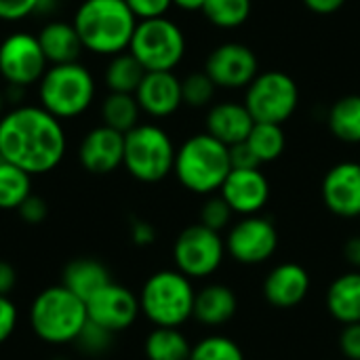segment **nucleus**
<instances>
[{
    "label": "nucleus",
    "mask_w": 360,
    "mask_h": 360,
    "mask_svg": "<svg viewBox=\"0 0 360 360\" xmlns=\"http://www.w3.org/2000/svg\"><path fill=\"white\" fill-rule=\"evenodd\" d=\"M232 217H234V211L230 209V205L217 194H211L205 202H202V209H200V221L202 226H207L209 230H215V232H224L226 228L232 226Z\"/></svg>",
    "instance_id": "72a5a7b5"
},
{
    "label": "nucleus",
    "mask_w": 360,
    "mask_h": 360,
    "mask_svg": "<svg viewBox=\"0 0 360 360\" xmlns=\"http://www.w3.org/2000/svg\"><path fill=\"white\" fill-rule=\"evenodd\" d=\"M143 76H146V70L141 68V63L129 51H124L120 55L110 57L105 72H103V82L110 89V93L135 95Z\"/></svg>",
    "instance_id": "a878e982"
},
{
    "label": "nucleus",
    "mask_w": 360,
    "mask_h": 360,
    "mask_svg": "<svg viewBox=\"0 0 360 360\" xmlns=\"http://www.w3.org/2000/svg\"><path fill=\"white\" fill-rule=\"evenodd\" d=\"M129 53L146 72H173L186 55V36L169 17L139 21Z\"/></svg>",
    "instance_id": "6e6552de"
},
{
    "label": "nucleus",
    "mask_w": 360,
    "mask_h": 360,
    "mask_svg": "<svg viewBox=\"0 0 360 360\" xmlns=\"http://www.w3.org/2000/svg\"><path fill=\"white\" fill-rule=\"evenodd\" d=\"M205 74L219 89H247L259 74V61L247 44L224 42L209 53Z\"/></svg>",
    "instance_id": "ddd939ff"
},
{
    "label": "nucleus",
    "mask_w": 360,
    "mask_h": 360,
    "mask_svg": "<svg viewBox=\"0 0 360 360\" xmlns=\"http://www.w3.org/2000/svg\"><path fill=\"white\" fill-rule=\"evenodd\" d=\"M110 283L112 281H110L108 268L101 262L91 259V257H80V259L70 262L61 276V285L70 289L74 295H78L84 304Z\"/></svg>",
    "instance_id": "b1692460"
},
{
    "label": "nucleus",
    "mask_w": 360,
    "mask_h": 360,
    "mask_svg": "<svg viewBox=\"0 0 360 360\" xmlns=\"http://www.w3.org/2000/svg\"><path fill=\"white\" fill-rule=\"evenodd\" d=\"M329 129L344 143H360V95H346L329 110Z\"/></svg>",
    "instance_id": "cd10ccee"
},
{
    "label": "nucleus",
    "mask_w": 360,
    "mask_h": 360,
    "mask_svg": "<svg viewBox=\"0 0 360 360\" xmlns=\"http://www.w3.org/2000/svg\"><path fill=\"white\" fill-rule=\"evenodd\" d=\"M135 99L143 114L152 118H169L181 105V80L173 72H146L135 91Z\"/></svg>",
    "instance_id": "a211bd4d"
},
{
    "label": "nucleus",
    "mask_w": 360,
    "mask_h": 360,
    "mask_svg": "<svg viewBox=\"0 0 360 360\" xmlns=\"http://www.w3.org/2000/svg\"><path fill=\"white\" fill-rule=\"evenodd\" d=\"M310 274L295 262H285L272 268L264 281V295L274 308H295L310 293Z\"/></svg>",
    "instance_id": "6ab92c4d"
},
{
    "label": "nucleus",
    "mask_w": 360,
    "mask_h": 360,
    "mask_svg": "<svg viewBox=\"0 0 360 360\" xmlns=\"http://www.w3.org/2000/svg\"><path fill=\"white\" fill-rule=\"evenodd\" d=\"M72 23L84 51L114 57L129 51L139 21L124 0H82Z\"/></svg>",
    "instance_id": "f03ea898"
},
{
    "label": "nucleus",
    "mask_w": 360,
    "mask_h": 360,
    "mask_svg": "<svg viewBox=\"0 0 360 360\" xmlns=\"http://www.w3.org/2000/svg\"><path fill=\"white\" fill-rule=\"evenodd\" d=\"M148 360H190L192 344L173 327H156L143 344Z\"/></svg>",
    "instance_id": "393cba45"
},
{
    "label": "nucleus",
    "mask_w": 360,
    "mask_h": 360,
    "mask_svg": "<svg viewBox=\"0 0 360 360\" xmlns=\"http://www.w3.org/2000/svg\"><path fill=\"white\" fill-rule=\"evenodd\" d=\"M86 314L91 323L116 335L129 329L141 314L139 297L131 289L110 283L99 289L91 300H86Z\"/></svg>",
    "instance_id": "4468645a"
},
{
    "label": "nucleus",
    "mask_w": 360,
    "mask_h": 360,
    "mask_svg": "<svg viewBox=\"0 0 360 360\" xmlns=\"http://www.w3.org/2000/svg\"><path fill=\"white\" fill-rule=\"evenodd\" d=\"M230 171L228 146L209 133L192 135L177 148L173 173L188 192L211 196L221 190Z\"/></svg>",
    "instance_id": "7ed1b4c3"
},
{
    "label": "nucleus",
    "mask_w": 360,
    "mask_h": 360,
    "mask_svg": "<svg viewBox=\"0 0 360 360\" xmlns=\"http://www.w3.org/2000/svg\"><path fill=\"white\" fill-rule=\"evenodd\" d=\"M63 122L42 105H15L0 118V158L30 175L57 169L65 156Z\"/></svg>",
    "instance_id": "f257e3e1"
},
{
    "label": "nucleus",
    "mask_w": 360,
    "mask_h": 360,
    "mask_svg": "<svg viewBox=\"0 0 360 360\" xmlns=\"http://www.w3.org/2000/svg\"><path fill=\"white\" fill-rule=\"evenodd\" d=\"M340 350L344 359L360 360V323L344 325L340 333Z\"/></svg>",
    "instance_id": "58836bf2"
},
{
    "label": "nucleus",
    "mask_w": 360,
    "mask_h": 360,
    "mask_svg": "<svg viewBox=\"0 0 360 360\" xmlns=\"http://www.w3.org/2000/svg\"><path fill=\"white\" fill-rule=\"evenodd\" d=\"M304 4L316 15H331L340 11L346 4V0H304Z\"/></svg>",
    "instance_id": "c03bdc74"
},
{
    "label": "nucleus",
    "mask_w": 360,
    "mask_h": 360,
    "mask_svg": "<svg viewBox=\"0 0 360 360\" xmlns=\"http://www.w3.org/2000/svg\"><path fill=\"white\" fill-rule=\"evenodd\" d=\"M215 82L205 74V72H194L188 74L181 80V97L184 103L190 108H205L211 103L213 95H215Z\"/></svg>",
    "instance_id": "473e14b6"
},
{
    "label": "nucleus",
    "mask_w": 360,
    "mask_h": 360,
    "mask_svg": "<svg viewBox=\"0 0 360 360\" xmlns=\"http://www.w3.org/2000/svg\"><path fill=\"white\" fill-rule=\"evenodd\" d=\"M278 249V230L266 215L240 217L228 228L226 253L243 266H259Z\"/></svg>",
    "instance_id": "f8f14e48"
},
{
    "label": "nucleus",
    "mask_w": 360,
    "mask_h": 360,
    "mask_svg": "<svg viewBox=\"0 0 360 360\" xmlns=\"http://www.w3.org/2000/svg\"><path fill=\"white\" fill-rule=\"evenodd\" d=\"M141 108L131 93H108L105 99L101 101V120L105 127L118 131V133H129L139 124Z\"/></svg>",
    "instance_id": "bb28decb"
},
{
    "label": "nucleus",
    "mask_w": 360,
    "mask_h": 360,
    "mask_svg": "<svg viewBox=\"0 0 360 360\" xmlns=\"http://www.w3.org/2000/svg\"><path fill=\"white\" fill-rule=\"evenodd\" d=\"M226 257V240L219 232L202 224L188 226L173 243V262L190 281L207 278L219 270Z\"/></svg>",
    "instance_id": "1a4fd4ad"
},
{
    "label": "nucleus",
    "mask_w": 360,
    "mask_h": 360,
    "mask_svg": "<svg viewBox=\"0 0 360 360\" xmlns=\"http://www.w3.org/2000/svg\"><path fill=\"white\" fill-rule=\"evenodd\" d=\"M46 70L49 61L34 34L13 32L0 42V78L6 86L27 89L38 84Z\"/></svg>",
    "instance_id": "9b49d317"
},
{
    "label": "nucleus",
    "mask_w": 360,
    "mask_h": 360,
    "mask_svg": "<svg viewBox=\"0 0 360 360\" xmlns=\"http://www.w3.org/2000/svg\"><path fill=\"white\" fill-rule=\"evenodd\" d=\"M344 257L346 262L354 268V270H360V234H354L346 240L344 245Z\"/></svg>",
    "instance_id": "a18cd8bd"
},
{
    "label": "nucleus",
    "mask_w": 360,
    "mask_h": 360,
    "mask_svg": "<svg viewBox=\"0 0 360 360\" xmlns=\"http://www.w3.org/2000/svg\"><path fill=\"white\" fill-rule=\"evenodd\" d=\"M131 240L137 247H150L156 240V228L150 221L143 219H135L131 224Z\"/></svg>",
    "instance_id": "79ce46f5"
},
{
    "label": "nucleus",
    "mask_w": 360,
    "mask_h": 360,
    "mask_svg": "<svg viewBox=\"0 0 360 360\" xmlns=\"http://www.w3.org/2000/svg\"><path fill=\"white\" fill-rule=\"evenodd\" d=\"M300 103V89L285 72H264L247 86L245 105L255 122L283 124Z\"/></svg>",
    "instance_id": "9d476101"
},
{
    "label": "nucleus",
    "mask_w": 360,
    "mask_h": 360,
    "mask_svg": "<svg viewBox=\"0 0 360 360\" xmlns=\"http://www.w3.org/2000/svg\"><path fill=\"white\" fill-rule=\"evenodd\" d=\"M78 160L82 169L93 175H108L116 171L124 160V133L105 124L93 127L78 146Z\"/></svg>",
    "instance_id": "f3484780"
},
{
    "label": "nucleus",
    "mask_w": 360,
    "mask_h": 360,
    "mask_svg": "<svg viewBox=\"0 0 360 360\" xmlns=\"http://www.w3.org/2000/svg\"><path fill=\"white\" fill-rule=\"evenodd\" d=\"M17 211H19V215H21V219H23L25 224L36 226V224H42V221L46 219V215H49V205L44 202V198H40V196H36V194H30Z\"/></svg>",
    "instance_id": "4c0bfd02"
},
{
    "label": "nucleus",
    "mask_w": 360,
    "mask_h": 360,
    "mask_svg": "<svg viewBox=\"0 0 360 360\" xmlns=\"http://www.w3.org/2000/svg\"><path fill=\"white\" fill-rule=\"evenodd\" d=\"M97 93L95 76L80 61L49 65L38 82V105L63 120L82 116Z\"/></svg>",
    "instance_id": "39448f33"
},
{
    "label": "nucleus",
    "mask_w": 360,
    "mask_h": 360,
    "mask_svg": "<svg viewBox=\"0 0 360 360\" xmlns=\"http://www.w3.org/2000/svg\"><path fill=\"white\" fill-rule=\"evenodd\" d=\"M36 38L40 42V49L49 61V65H61V63L78 61L80 53L84 51L72 21L53 19L40 27Z\"/></svg>",
    "instance_id": "412c9836"
},
{
    "label": "nucleus",
    "mask_w": 360,
    "mask_h": 360,
    "mask_svg": "<svg viewBox=\"0 0 360 360\" xmlns=\"http://www.w3.org/2000/svg\"><path fill=\"white\" fill-rule=\"evenodd\" d=\"M4 101H6V97H4V89L0 86V118H2V114H4Z\"/></svg>",
    "instance_id": "de8ad7c7"
},
{
    "label": "nucleus",
    "mask_w": 360,
    "mask_h": 360,
    "mask_svg": "<svg viewBox=\"0 0 360 360\" xmlns=\"http://www.w3.org/2000/svg\"><path fill=\"white\" fill-rule=\"evenodd\" d=\"M327 310L340 325L360 323V270L338 276L327 289Z\"/></svg>",
    "instance_id": "5701e85b"
},
{
    "label": "nucleus",
    "mask_w": 360,
    "mask_h": 360,
    "mask_svg": "<svg viewBox=\"0 0 360 360\" xmlns=\"http://www.w3.org/2000/svg\"><path fill=\"white\" fill-rule=\"evenodd\" d=\"M253 127L255 120L245 103H234V101L217 103L207 114V133L228 148L247 141Z\"/></svg>",
    "instance_id": "aec40b11"
},
{
    "label": "nucleus",
    "mask_w": 360,
    "mask_h": 360,
    "mask_svg": "<svg viewBox=\"0 0 360 360\" xmlns=\"http://www.w3.org/2000/svg\"><path fill=\"white\" fill-rule=\"evenodd\" d=\"M190 360H245V352L232 338L207 335L192 346Z\"/></svg>",
    "instance_id": "2f4dec72"
},
{
    "label": "nucleus",
    "mask_w": 360,
    "mask_h": 360,
    "mask_svg": "<svg viewBox=\"0 0 360 360\" xmlns=\"http://www.w3.org/2000/svg\"><path fill=\"white\" fill-rule=\"evenodd\" d=\"M196 289L179 270L154 272L141 287L139 308L154 327L179 329L194 316Z\"/></svg>",
    "instance_id": "423d86ee"
},
{
    "label": "nucleus",
    "mask_w": 360,
    "mask_h": 360,
    "mask_svg": "<svg viewBox=\"0 0 360 360\" xmlns=\"http://www.w3.org/2000/svg\"><path fill=\"white\" fill-rule=\"evenodd\" d=\"M247 143L251 146V150L255 152V156L259 158V162H272L276 160L283 152H285V131L281 124H272V122H255V127L251 129Z\"/></svg>",
    "instance_id": "c756f323"
},
{
    "label": "nucleus",
    "mask_w": 360,
    "mask_h": 360,
    "mask_svg": "<svg viewBox=\"0 0 360 360\" xmlns=\"http://www.w3.org/2000/svg\"><path fill=\"white\" fill-rule=\"evenodd\" d=\"M40 0H0V21L17 23L32 15H38Z\"/></svg>",
    "instance_id": "c9c22d12"
},
{
    "label": "nucleus",
    "mask_w": 360,
    "mask_h": 360,
    "mask_svg": "<svg viewBox=\"0 0 360 360\" xmlns=\"http://www.w3.org/2000/svg\"><path fill=\"white\" fill-rule=\"evenodd\" d=\"M17 327V306L6 297L0 295V344H4Z\"/></svg>",
    "instance_id": "a19ab883"
},
{
    "label": "nucleus",
    "mask_w": 360,
    "mask_h": 360,
    "mask_svg": "<svg viewBox=\"0 0 360 360\" xmlns=\"http://www.w3.org/2000/svg\"><path fill=\"white\" fill-rule=\"evenodd\" d=\"M32 194V175L0 158V209L13 211Z\"/></svg>",
    "instance_id": "c85d7f7f"
},
{
    "label": "nucleus",
    "mask_w": 360,
    "mask_h": 360,
    "mask_svg": "<svg viewBox=\"0 0 360 360\" xmlns=\"http://www.w3.org/2000/svg\"><path fill=\"white\" fill-rule=\"evenodd\" d=\"M325 207L344 219L360 217V162H338L331 167L321 186Z\"/></svg>",
    "instance_id": "2eb2a0df"
},
{
    "label": "nucleus",
    "mask_w": 360,
    "mask_h": 360,
    "mask_svg": "<svg viewBox=\"0 0 360 360\" xmlns=\"http://www.w3.org/2000/svg\"><path fill=\"white\" fill-rule=\"evenodd\" d=\"M251 0H207L202 15L217 27L232 30L243 25L251 15Z\"/></svg>",
    "instance_id": "7c9ffc66"
},
{
    "label": "nucleus",
    "mask_w": 360,
    "mask_h": 360,
    "mask_svg": "<svg viewBox=\"0 0 360 360\" xmlns=\"http://www.w3.org/2000/svg\"><path fill=\"white\" fill-rule=\"evenodd\" d=\"M137 21L167 17V11L173 6V0H124Z\"/></svg>",
    "instance_id": "e433bc0d"
},
{
    "label": "nucleus",
    "mask_w": 360,
    "mask_h": 360,
    "mask_svg": "<svg viewBox=\"0 0 360 360\" xmlns=\"http://www.w3.org/2000/svg\"><path fill=\"white\" fill-rule=\"evenodd\" d=\"M86 323V304L63 285L42 289L30 306L32 331L51 346L76 342Z\"/></svg>",
    "instance_id": "20e7f679"
},
{
    "label": "nucleus",
    "mask_w": 360,
    "mask_h": 360,
    "mask_svg": "<svg viewBox=\"0 0 360 360\" xmlns=\"http://www.w3.org/2000/svg\"><path fill=\"white\" fill-rule=\"evenodd\" d=\"M236 308H238V300L234 291L226 285L211 283L196 291L192 319H196L205 327H221L232 321Z\"/></svg>",
    "instance_id": "4be33fe9"
},
{
    "label": "nucleus",
    "mask_w": 360,
    "mask_h": 360,
    "mask_svg": "<svg viewBox=\"0 0 360 360\" xmlns=\"http://www.w3.org/2000/svg\"><path fill=\"white\" fill-rule=\"evenodd\" d=\"M219 196L230 205L234 215H259L270 198V184L259 169H232Z\"/></svg>",
    "instance_id": "dca6fc26"
},
{
    "label": "nucleus",
    "mask_w": 360,
    "mask_h": 360,
    "mask_svg": "<svg viewBox=\"0 0 360 360\" xmlns=\"http://www.w3.org/2000/svg\"><path fill=\"white\" fill-rule=\"evenodd\" d=\"M177 148L171 135L152 122H139L124 133V160L122 167L141 184H158L173 173Z\"/></svg>",
    "instance_id": "0eeeda50"
},
{
    "label": "nucleus",
    "mask_w": 360,
    "mask_h": 360,
    "mask_svg": "<svg viewBox=\"0 0 360 360\" xmlns=\"http://www.w3.org/2000/svg\"><path fill=\"white\" fill-rule=\"evenodd\" d=\"M15 285H17V272H15V268L8 262L0 259V295H6L8 297V293L15 289Z\"/></svg>",
    "instance_id": "37998d69"
},
{
    "label": "nucleus",
    "mask_w": 360,
    "mask_h": 360,
    "mask_svg": "<svg viewBox=\"0 0 360 360\" xmlns=\"http://www.w3.org/2000/svg\"><path fill=\"white\" fill-rule=\"evenodd\" d=\"M112 338H114V333H110L108 329L89 321L86 327L82 329V333L78 335L76 344L86 354H103L112 346Z\"/></svg>",
    "instance_id": "f704fd0d"
},
{
    "label": "nucleus",
    "mask_w": 360,
    "mask_h": 360,
    "mask_svg": "<svg viewBox=\"0 0 360 360\" xmlns=\"http://www.w3.org/2000/svg\"><path fill=\"white\" fill-rule=\"evenodd\" d=\"M230 165L232 169H259L262 162L255 156V152L251 150V146L247 141H240L236 146H230Z\"/></svg>",
    "instance_id": "ea45409f"
},
{
    "label": "nucleus",
    "mask_w": 360,
    "mask_h": 360,
    "mask_svg": "<svg viewBox=\"0 0 360 360\" xmlns=\"http://www.w3.org/2000/svg\"><path fill=\"white\" fill-rule=\"evenodd\" d=\"M207 0H173V4L181 11H202Z\"/></svg>",
    "instance_id": "49530a36"
}]
</instances>
